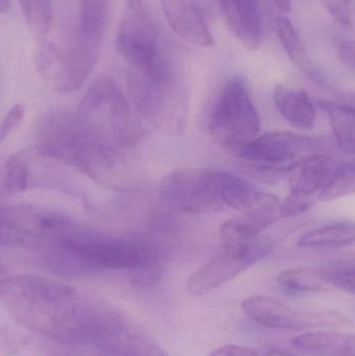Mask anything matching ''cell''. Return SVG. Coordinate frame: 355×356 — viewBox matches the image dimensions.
<instances>
[{
	"label": "cell",
	"mask_w": 355,
	"mask_h": 356,
	"mask_svg": "<svg viewBox=\"0 0 355 356\" xmlns=\"http://www.w3.org/2000/svg\"><path fill=\"white\" fill-rule=\"evenodd\" d=\"M19 3L31 33L45 38L51 26L52 0H19Z\"/></svg>",
	"instance_id": "obj_22"
},
{
	"label": "cell",
	"mask_w": 355,
	"mask_h": 356,
	"mask_svg": "<svg viewBox=\"0 0 355 356\" xmlns=\"http://www.w3.org/2000/svg\"><path fill=\"white\" fill-rule=\"evenodd\" d=\"M38 148L44 156L66 163L99 184L124 186L129 161L123 148L100 137L75 114L58 113L44 119Z\"/></svg>",
	"instance_id": "obj_1"
},
{
	"label": "cell",
	"mask_w": 355,
	"mask_h": 356,
	"mask_svg": "<svg viewBox=\"0 0 355 356\" xmlns=\"http://www.w3.org/2000/svg\"><path fill=\"white\" fill-rule=\"evenodd\" d=\"M75 115L100 137L123 149L139 143L145 134L126 96L110 75L94 81Z\"/></svg>",
	"instance_id": "obj_2"
},
{
	"label": "cell",
	"mask_w": 355,
	"mask_h": 356,
	"mask_svg": "<svg viewBox=\"0 0 355 356\" xmlns=\"http://www.w3.org/2000/svg\"><path fill=\"white\" fill-rule=\"evenodd\" d=\"M273 99L281 116L295 129L310 131L316 122L314 102L304 90H295L279 85Z\"/></svg>",
	"instance_id": "obj_15"
},
{
	"label": "cell",
	"mask_w": 355,
	"mask_h": 356,
	"mask_svg": "<svg viewBox=\"0 0 355 356\" xmlns=\"http://www.w3.org/2000/svg\"><path fill=\"white\" fill-rule=\"evenodd\" d=\"M339 165L320 154H312L290 165V193L279 205L281 218L296 217L314 207Z\"/></svg>",
	"instance_id": "obj_10"
},
{
	"label": "cell",
	"mask_w": 355,
	"mask_h": 356,
	"mask_svg": "<svg viewBox=\"0 0 355 356\" xmlns=\"http://www.w3.org/2000/svg\"><path fill=\"white\" fill-rule=\"evenodd\" d=\"M279 289L290 296L306 293L331 292L320 270L311 267H294L285 270L277 277Z\"/></svg>",
	"instance_id": "obj_18"
},
{
	"label": "cell",
	"mask_w": 355,
	"mask_h": 356,
	"mask_svg": "<svg viewBox=\"0 0 355 356\" xmlns=\"http://www.w3.org/2000/svg\"><path fill=\"white\" fill-rule=\"evenodd\" d=\"M265 244L254 242L239 246H224L210 261L198 268L188 278V292L201 297L241 275L268 253Z\"/></svg>",
	"instance_id": "obj_9"
},
{
	"label": "cell",
	"mask_w": 355,
	"mask_h": 356,
	"mask_svg": "<svg viewBox=\"0 0 355 356\" xmlns=\"http://www.w3.org/2000/svg\"><path fill=\"white\" fill-rule=\"evenodd\" d=\"M276 31L288 58L300 70L310 72L312 67L306 56V48L293 23L287 17L279 16L276 19Z\"/></svg>",
	"instance_id": "obj_21"
},
{
	"label": "cell",
	"mask_w": 355,
	"mask_h": 356,
	"mask_svg": "<svg viewBox=\"0 0 355 356\" xmlns=\"http://www.w3.org/2000/svg\"><path fill=\"white\" fill-rule=\"evenodd\" d=\"M208 356H258V353L248 347L226 345V346L219 347Z\"/></svg>",
	"instance_id": "obj_29"
},
{
	"label": "cell",
	"mask_w": 355,
	"mask_h": 356,
	"mask_svg": "<svg viewBox=\"0 0 355 356\" xmlns=\"http://www.w3.org/2000/svg\"><path fill=\"white\" fill-rule=\"evenodd\" d=\"M336 51L341 62L354 70L355 65L354 42L347 38L338 37L335 39Z\"/></svg>",
	"instance_id": "obj_28"
},
{
	"label": "cell",
	"mask_w": 355,
	"mask_h": 356,
	"mask_svg": "<svg viewBox=\"0 0 355 356\" xmlns=\"http://www.w3.org/2000/svg\"><path fill=\"white\" fill-rule=\"evenodd\" d=\"M29 171L20 156H10L4 163L3 184L8 194L24 192L28 186Z\"/></svg>",
	"instance_id": "obj_25"
},
{
	"label": "cell",
	"mask_w": 355,
	"mask_h": 356,
	"mask_svg": "<svg viewBox=\"0 0 355 356\" xmlns=\"http://www.w3.org/2000/svg\"><path fill=\"white\" fill-rule=\"evenodd\" d=\"M355 228L352 222H336L315 228L300 236L297 246L304 248H339L354 244Z\"/></svg>",
	"instance_id": "obj_17"
},
{
	"label": "cell",
	"mask_w": 355,
	"mask_h": 356,
	"mask_svg": "<svg viewBox=\"0 0 355 356\" xmlns=\"http://www.w3.org/2000/svg\"><path fill=\"white\" fill-rule=\"evenodd\" d=\"M319 108L329 116L338 145L345 154L354 149V110L347 104L320 100Z\"/></svg>",
	"instance_id": "obj_19"
},
{
	"label": "cell",
	"mask_w": 355,
	"mask_h": 356,
	"mask_svg": "<svg viewBox=\"0 0 355 356\" xmlns=\"http://www.w3.org/2000/svg\"><path fill=\"white\" fill-rule=\"evenodd\" d=\"M241 307L254 322L272 330H343L352 324L336 312L299 311L268 296L248 297Z\"/></svg>",
	"instance_id": "obj_7"
},
{
	"label": "cell",
	"mask_w": 355,
	"mask_h": 356,
	"mask_svg": "<svg viewBox=\"0 0 355 356\" xmlns=\"http://www.w3.org/2000/svg\"><path fill=\"white\" fill-rule=\"evenodd\" d=\"M25 116V108L22 104H17L6 113L0 121V143L8 139L22 124Z\"/></svg>",
	"instance_id": "obj_27"
},
{
	"label": "cell",
	"mask_w": 355,
	"mask_h": 356,
	"mask_svg": "<svg viewBox=\"0 0 355 356\" xmlns=\"http://www.w3.org/2000/svg\"><path fill=\"white\" fill-rule=\"evenodd\" d=\"M71 222L56 211L23 205L0 207V245L10 248L42 247Z\"/></svg>",
	"instance_id": "obj_8"
},
{
	"label": "cell",
	"mask_w": 355,
	"mask_h": 356,
	"mask_svg": "<svg viewBox=\"0 0 355 356\" xmlns=\"http://www.w3.org/2000/svg\"><path fill=\"white\" fill-rule=\"evenodd\" d=\"M48 242L74 255L96 274L106 269H141L156 259V249L146 243L76 229L73 223Z\"/></svg>",
	"instance_id": "obj_3"
},
{
	"label": "cell",
	"mask_w": 355,
	"mask_h": 356,
	"mask_svg": "<svg viewBox=\"0 0 355 356\" xmlns=\"http://www.w3.org/2000/svg\"><path fill=\"white\" fill-rule=\"evenodd\" d=\"M127 6H129V12L133 13H145L146 8L144 6L142 0H125Z\"/></svg>",
	"instance_id": "obj_31"
},
{
	"label": "cell",
	"mask_w": 355,
	"mask_h": 356,
	"mask_svg": "<svg viewBox=\"0 0 355 356\" xmlns=\"http://www.w3.org/2000/svg\"><path fill=\"white\" fill-rule=\"evenodd\" d=\"M233 173L206 169H179L160 184V196L171 207L190 213L229 209Z\"/></svg>",
	"instance_id": "obj_4"
},
{
	"label": "cell",
	"mask_w": 355,
	"mask_h": 356,
	"mask_svg": "<svg viewBox=\"0 0 355 356\" xmlns=\"http://www.w3.org/2000/svg\"><path fill=\"white\" fill-rule=\"evenodd\" d=\"M355 188V170L354 164H340L331 179L325 184L319 195V201L336 200L349 195Z\"/></svg>",
	"instance_id": "obj_23"
},
{
	"label": "cell",
	"mask_w": 355,
	"mask_h": 356,
	"mask_svg": "<svg viewBox=\"0 0 355 356\" xmlns=\"http://www.w3.org/2000/svg\"><path fill=\"white\" fill-rule=\"evenodd\" d=\"M315 141L306 136L290 131H274L256 137L236 152L244 160L258 164L261 168L294 164L312 156Z\"/></svg>",
	"instance_id": "obj_11"
},
{
	"label": "cell",
	"mask_w": 355,
	"mask_h": 356,
	"mask_svg": "<svg viewBox=\"0 0 355 356\" xmlns=\"http://www.w3.org/2000/svg\"><path fill=\"white\" fill-rule=\"evenodd\" d=\"M292 346L314 356H355L354 334L313 332L292 339Z\"/></svg>",
	"instance_id": "obj_16"
},
{
	"label": "cell",
	"mask_w": 355,
	"mask_h": 356,
	"mask_svg": "<svg viewBox=\"0 0 355 356\" xmlns=\"http://www.w3.org/2000/svg\"><path fill=\"white\" fill-rule=\"evenodd\" d=\"M258 356H295L289 351L283 350L279 348H269L264 351L262 355Z\"/></svg>",
	"instance_id": "obj_33"
},
{
	"label": "cell",
	"mask_w": 355,
	"mask_h": 356,
	"mask_svg": "<svg viewBox=\"0 0 355 356\" xmlns=\"http://www.w3.org/2000/svg\"><path fill=\"white\" fill-rule=\"evenodd\" d=\"M171 31L185 43L196 47L214 45V37L195 0H160Z\"/></svg>",
	"instance_id": "obj_13"
},
{
	"label": "cell",
	"mask_w": 355,
	"mask_h": 356,
	"mask_svg": "<svg viewBox=\"0 0 355 356\" xmlns=\"http://www.w3.org/2000/svg\"><path fill=\"white\" fill-rule=\"evenodd\" d=\"M88 345V344H87ZM92 349V353H65V355H60V356H119L115 355V353H110V351L104 350V349L99 348V347L93 346V345H89Z\"/></svg>",
	"instance_id": "obj_30"
},
{
	"label": "cell",
	"mask_w": 355,
	"mask_h": 356,
	"mask_svg": "<svg viewBox=\"0 0 355 356\" xmlns=\"http://www.w3.org/2000/svg\"><path fill=\"white\" fill-rule=\"evenodd\" d=\"M4 274H6V270H4V268L0 265V276L4 275Z\"/></svg>",
	"instance_id": "obj_35"
},
{
	"label": "cell",
	"mask_w": 355,
	"mask_h": 356,
	"mask_svg": "<svg viewBox=\"0 0 355 356\" xmlns=\"http://www.w3.org/2000/svg\"><path fill=\"white\" fill-rule=\"evenodd\" d=\"M208 127L217 144L235 150L258 137L261 118L241 81H227L215 104Z\"/></svg>",
	"instance_id": "obj_6"
},
{
	"label": "cell",
	"mask_w": 355,
	"mask_h": 356,
	"mask_svg": "<svg viewBox=\"0 0 355 356\" xmlns=\"http://www.w3.org/2000/svg\"><path fill=\"white\" fill-rule=\"evenodd\" d=\"M275 6H277L279 10L285 13V14H290L292 10V0H273Z\"/></svg>",
	"instance_id": "obj_32"
},
{
	"label": "cell",
	"mask_w": 355,
	"mask_h": 356,
	"mask_svg": "<svg viewBox=\"0 0 355 356\" xmlns=\"http://www.w3.org/2000/svg\"><path fill=\"white\" fill-rule=\"evenodd\" d=\"M116 47L129 65V72L152 83L170 81V64L147 12H129L122 19L117 31Z\"/></svg>",
	"instance_id": "obj_5"
},
{
	"label": "cell",
	"mask_w": 355,
	"mask_h": 356,
	"mask_svg": "<svg viewBox=\"0 0 355 356\" xmlns=\"http://www.w3.org/2000/svg\"><path fill=\"white\" fill-rule=\"evenodd\" d=\"M10 8V0H0V14H4Z\"/></svg>",
	"instance_id": "obj_34"
},
{
	"label": "cell",
	"mask_w": 355,
	"mask_h": 356,
	"mask_svg": "<svg viewBox=\"0 0 355 356\" xmlns=\"http://www.w3.org/2000/svg\"><path fill=\"white\" fill-rule=\"evenodd\" d=\"M229 29L248 50L260 47L264 35L260 0H219Z\"/></svg>",
	"instance_id": "obj_14"
},
{
	"label": "cell",
	"mask_w": 355,
	"mask_h": 356,
	"mask_svg": "<svg viewBox=\"0 0 355 356\" xmlns=\"http://www.w3.org/2000/svg\"><path fill=\"white\" fill-rule=\"evenodd\" d=\"M325 10L340 24L352 26L354 23V3L352 0H320Z\"/></svg>",
	"instance_id": "obj_26"
},
{
	"label": "cell",
	"mask_w": 355,
	"mask_h": 356,
	"mask_svg": "<svg viewBox=\"0 0 355 356\" xmlns=\"http://www.w3.org/2000/svg\"><path fill=\"white\" fill-rule=\"evenodd\" d=\"M281 201L271 193L261 192L251 207L239 217L229 220L221 226L220 234L225 246L250 244L267 227L277 221Z\"/></svg>",
	"instance_id": "obj_12"
},
{
	"label": "cell",
	"mask_w": 355,
	"mask_h": 356,
	"mask_svg": "<svg viewBox=\"0 0 355 356\" xmlns=\"http://www.w3.org/2000/svg\"><path fill=\"white\" fill-rule=\"evenodd\" d=\"M108 18V0H79L77 35L101 44Z\"/></svg>",
	"instance_id": "obj_20"
},
{
	"label": "cell",
	"mask_w": 355,
	"mask_h": 356,
	"mask_svg": "<svg viewBox=\"0 0 355 356\" xmlns=\"http://www.w3.org/2000/svg\"><path fill=\"white\" fill-rule=\"evenodd\" d=\"M325 282L331 288L354 294L355 269L354 261H333L319 268Z\"/></svg>",
	"instance_id": "obj_24"
}]
</instances>
